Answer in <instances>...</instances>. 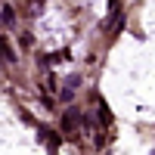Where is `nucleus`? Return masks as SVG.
I'll use <instances>...</instances> for the list:
<instances>
[{"label":"nucleus","mask_w":155,"mask_h":155,"mask_svg":"<svg viewBox=\"0 0 155 155\" xmlns=\"http://www.w3.org/2000/svg\"><path fill=\"white\" fill-rule=\"evenodd\" d=\"M93 143H96V149H102L109 140H106V134H102V130H93Z\"/></svg>","instance_id":"nucleus-6"},{"label":"nucleus","mask_w":155,"mask_h":155,"mask_svg":"<svg viewBox=\"0 0 155 155\" xmlns=\"http://www.w3.org/2000/svg\"><path fill=\"white\" fill-rule=\"evenodd\" d=\"M19 44H22V47H31V44H34V37H31V34H22V41H19Z\"/></svg>","instance_id":"nucleus-8"},{"label":"nucleus","mask_w":155,"mask_h":155,"mask_svg":"<svg viewBox=\"0 0 155 155\" xmlns=\"http://www.w3.org/2000/svg\"><path fill=\"white\" fill-rule=\"evenodd\" d=\"M34 3H44V0H34Z\"/></svg>","instance_id":"nucleus-10"},{"label":"nucleus","mask_w":155,"mask_h":155,"mask_svg":"<svg viewBox=\"0 0 155 155\" xmlns=\"http://www.w3.org/2000/svg\"><path fill=\"white\" fill-rule=\"evenodd\" d=\"M78 84H81V78H78V74H71L68 81H65V87H78Z\"/></svg>","instance_id":"nucleus-9"},{"label":"nucleus","mask_w":155,"mask_h":155,"mask_svg":"<svg viewBox=\"0 0 155 155\" xmlns=\"http://www.w3.org/2000/svg\"><path fill=\"white\" fill-rule=\"evenodd\" d=\"M37 134H41V140H44L50 149H59L62 140H59V134H56V130H50V127H37Z\"/></svg>","instance_id":"nucleus-2"},{"label":"nucleus","mask_w":155,"mask_h":155,"mask_svg":"<svg viewBox=\"0 0 155 155\" xmlns=\"http://www.w3.org/2000/svg\"><path fill=\"white\" fill-rule=\"evenodd\" d=\"M99 121L106 124V127L112 124V112H109V106H106V102H99Z\"/></svg>","instance_id":"nucleus-4"},{"label":"nucleus","mask_w":155,"mask_h":155,"mask_svg":"<svg viewBox=\"0 0 155 155\" xmlns=\"http://www.w3.org/2000/svg\"><path fill=\"white\" fill-rule=\"evenodd\" d=\"M3 59L9 62V65L16 62V53H12V47H9V41H6V37H3Z\"/></svg>","instance_id":"nucleus-5"},{"label":"nucleus","mask_w":155,"mask_h":155,"mask_svg":"<svg viewBox=\"0 0 155 155\" xmlns=\"http://www.w3.org/2000/svg\"><path fill=\"white\" fill-rule=\"evenodd\" d=\"M71 96H74V90H71V87H65V90H62V93H59V99H62V102H68Z\"/></svg>","instance_id":"nucleus-7"},{"label":"nucleus","mask_w":155,"mask_h":155,"mask_svg":"<svg viewBox=\"0 0 155 155\" xmlns=\"http://www.w3.org/2000/svg\"><path fill=\"white\" fill-rule=\"evenodd\" d=\"M12 22H16V9H12L9 3H3V25H6V28H9Z\"/></svg>","instance_id":"nucleus-3"},{"label":"nucleus","mask_w":155,"mask_h":155,"mask_svg":"<svg viewBox=\"0 0 155 155\" xmlns=\"http://www.w3.org/2000/svg\"><path fill=\"white\" fill-rule=\"evenodd\" d=\"M81 118H84V112H78V109H65V115H62V130H65L68 140H78V127H81Z\"/></svg>","instance_id":"nucleus-1"}]
</instances>
